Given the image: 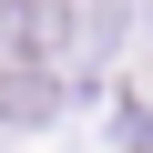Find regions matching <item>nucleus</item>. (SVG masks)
<instances>
[{
  "label": "nucleus",
  "mask_w": 153,
  "mask_h": 153,
  "mask_svg": "<svg viewBox=\"0 0 153 153\" xmlns=\"http://www.w3.org/2000/svg\"><path fill=\"white\" fill-rule=\"evenodd\" d=\"M123 10H92V0H0V61H31V71H51L61 51H82V41H102Z\"/></svg>",
  "instance_id": "f257e3e1"
},
{
  "label": "nucleus",
  "mask_w": 153,
  "mask_h": 153,
  "mask_svg": "<svg viewBox=\"0 0 153 153\" xmlns=\"http://www.w3.org/2000/svg\"><path fill=\"white\" fill-rule=\"evenodd\" d=\"M61 102H71V82H61V71L0 61V123H10V133H41V123H61Z\"/></svg>",
  "instance_id": "f03ea898"
}]
</instances>
